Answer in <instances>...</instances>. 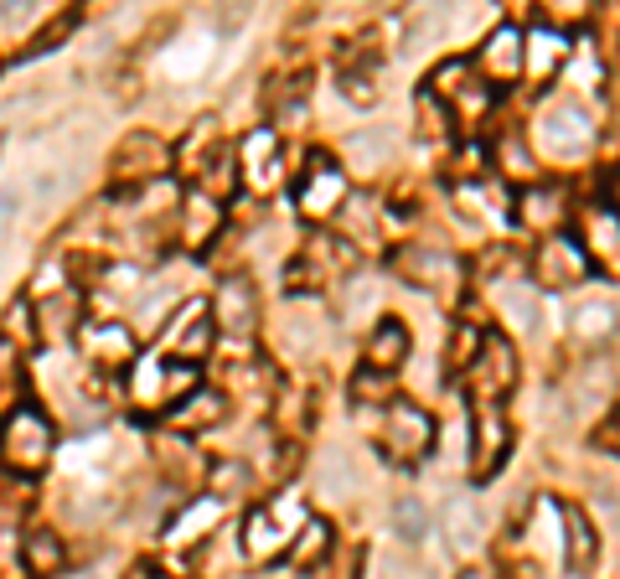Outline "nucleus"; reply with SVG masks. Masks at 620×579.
<instances>
[{"instance_id":"obj_1","label":"nucleus","mask_w":620,"mask_h":579,"mask_svg":"<svg viewBox=\"0 0 620 579\" xmlns=\"http://www.w3.org/2000/svg\"><path fill=\"white\" fill-rule=\"evenodd\" d=\"M424 94L450 114V130L460 140L476 135V124H487L491 103H497V94H491L481 78H476V68H470V57H445L429 78H424Z\"/></svg>"},{"instance_id":"obj_2","label":"nucleus","mask_w":620,"mask_h":579,"mask_svg":"<svg viewBox=\"0 0 620 579\" xmlns=\"http://www.w3.org/2000/svg\"><path fill=\"white\" fill-rule=\"evenodd\" d=\"M52 450H57V425H52L47 409L36 404H17V409L0 419V466L11 477L32 481L52 466Z\"/></svg>"},{"instance_id":"obj_3","label":"nucleus","mask_w":620,"mask_h":579,"mask_svg":"<svg viewBox=\"0 0 620 579\" xmlns=\"http://www.w3.org/2000/svg\"><path fill=\"white\" fill-rule=\"evenodd\" d=\"M347 197H352V182H347V171L336 166L326 151H311V155H305V171L295 176V212H301L305 222L326 228V222H336L341 212H347Z\"/></svg>"},{"instance_id":"obj_4","label":"nucleus","mask_w":620,"mask_h":579,"mask_svg":"<svg viewBox=\"0 0 620 579\" xmlns=\"http://www.w3.org/2000/svg\"><path fill=\"white\" fill-rule=\"evenodd\" d=\"M460 378H466L470 404H507V393L518 389V378H522L512 337H507V331H487V337H481V352L470 358V368Z\"/></svg>"},{"instance_id":"obj_5","label":"nucleus","mask_w":620,"mask_h":579,"mask_svg":"<svg viewBox=\"0 0 620 579\" xmlns=\"http://www.w3.org/2000/svg\"><path fill=\"white\" fill-rule=\"evenodd\" d=\"M378 450H383L393 466H420V460L435 450V419H429L414 398H393V404H383Z\"/></svg>"},{"instance_id":"obj_6","label":"nucleus","mask_w":620,"mask_h":579,"mask_svg":"<svg viewBox=\"0 0 620 579\" xmlns=\"http://www.w3.org/2000/svg\"><path fill=\"white\" fill-rule=\"evenodd\" d=\"M161 176H171V140H161L155 130H130L119 140V151L109 155V187L115 192L155 187Z\"/></svg>"},{"instance_id":"obj_7","label":"nucleus","mask_w":620,"mask_h":579,"mask_svg":"<svg viewBox=\"0 0 620 579\" xmlns=\"http://www.w3.org/2000/svg\"><path fill=\"white\" fill-rule=\"evenodd\" d=\"M476 419H470V481H497L502 466L518 450V425L507 419L502 404H470Z\"/></svg>"},{"instance_id":"obj_8","label":"nucleus","mask_w":620,"mask_h":579,"mask_svg":"<svg viewBox=\"0 0 620 579\" xmlns=\"http://www.w3.org/2000/svg\"><path fill=\"white\" fill-rule=\"evenodd\" d=\"M357 270V243L352 239H341V233H311V243H305L301 254L290 259V270H285V285L295 290V295H305V290H320V285H331L336 274H347Z\"/></svg>"},{"instance_id":"obj_9","label":"nucleus","mask_w":620,"mask_h":579,"mask_svg":"<svg viewBox=\"0 0 620 579\" xmlns=\"http://www.w3.org/2000/svg\"><path fill=\"white\" fill-rule=\"evenodd\" d=\"M259 316H264V306H259V290H253L249 274H228V280L207 295V321H213V331L228 341H249L253 331H259Z\"/></svg>"},{"instance_id":"obj_10","label":"nucleus","mask_w":620,"mask_h":579,"mask_svg":"<svg viewBox=\"0 0 620 579\" xmlns=\"http://www.w3.org/2000/svg\"><path fill=\"white\" fill-rule=\"evenodd\" d=\"M537 145L548 155H558V161L589 155V145H595V120H589V109L579 99L548 103V109L537 114Z\"/></svg>"},{"instance_id":"obj_11","label":"nucleus","mask_w":620,"mask_h":579,"mask_svg":"<svg viewBox=\"0 0 620 579\" xmlns=\"http://www.w3.org/2000/svg\"><path fill=\"white\" fill-rule=\"evenodd\" d=\"M470 68H476V78H481L491 94H497V88H518L522 84V32L512 21H497V26L481 36Z\"/></svg>"},{"instance_id":"obj_12","label":"nucleus","mask_w":620,"mask_h":579,"mask_svg":"<svg viewBox=\"0 0 620 579\" xmlns=\"http://www.w3.org/2000/svg\"><path fill=\"white\" fill-rule=\"evenodd\" d=\"M32 331L42 347H63L84 331V290L78 285H57L32 295Z\"/></svg>"},{"instance_id":"obj_13","label":"nucleus","mask_w":620,"mask_h":579,"mask_svg":"<svg viewBox=\"0 0 620 579\" xmlns=\"http://www.w3.org/2000/svg\"><path fill=\"white\" fill-rule=\"evenodd\" d=\"M533 280L537 290H574L589 280V259L585 249H579V239L574 233H548V239H537L533 249Z\"/></svg>"},{"instance_id":"obj_14","label":"nucleus","mask_w":620,"mask_h":579,"mask_svg":"<svg viewBox=\"0 0 620 579\" xmlns=\"http://www.w3.org/2000/svg\"><path fill=\"white\" fill-rule=\"evenodd\" d=\"M161 347L171 352V362L202 368V358L218 347V331L207 321V301H186V306L166 321V331H161Z\"/></svg>"},{"instance_id":"obj_15","label":"nucleus","mask_w":620,"mask_h":579,"mask_svg":"<svg viewBox=\"0 0 620 579\" xmlns=\"http://www.w3.org/2000/svg\"><path fill=\"white\" fill-rule=\"evenodd\" d=\"M233 161H238V187H253V192H274L285 176V151H280V135L274 130H249V135L233 145Z\"/></svg>"},{"instance_id":"obj_16","label":"nucleus","mask_w":620,"mask_h":579,"mask_svg":"<svg viewBox=\"0 0 620 579\" xmlns=\"http://www.w3.org/2000/svg\"><path fill=\"white\" fill-rule=\"evenodd\" d=\"M222 222H228L222 203H213V197L197 187H186L182 203H176V249H182V254H207V249L218 243Z\"/></svg>"},{"instance_id":"obj_17","label":"nucleus","mask_w":620,"mask_h":579,"mask_svg":"<svg viewBox=\"0 0 620 579\" xmlns=\"http://www.w3.org/2000/svg\"><path fill=\"white\" fill-rule=\"evenodd\" d=\"M78 341H84L88 368L99 373H130V362L140 358V337L124 321H84Z\"/></svg>"},{"instance_id":"obj_18","label":"nucleus","mask_w":620,"mask_h":579,"mask_svg":"<svg viewBox=\"0 0 620 579\" xmlns=\"http://www.w3.org/2000/svg\"><path fill=\"white\" fill-rule=\"evenodd\" d=\"M388 270L420 290H455V280H460L455 254H439V249H424V243H399L388 254Z\"/></svg>"},{"instance_id":"obj_19","label":"nucleus","mask_w":620,"mask_h":579,"mask_svg":"<svg viewBox=\"0 0 620 579\" xmlns=\"http://www.w3.org/2000/svg\"><path fill=\"white\" fill-rule=\"evenodd\" d=\"M569 57V36L564 32H548V26H527L522 32V84L533 88H548Z\"/></svg>"},{"instance_id":"obj_20","label":"nucleus","mask_w":620,"mask_h":579,"mask_svg":"<svg viewBox=\"0 0 620 579\" xmlns=\"http://www.w3.org/2000/svg\"><path fill=\"white\" fill-rule=\"evenodd\" d=\"M409 352H414V337H409V326H403L399 316H383V321L362 337V368H372V373L393 378L403 362H409Z\"/></svg>"},{"instance_id":"obj_21","label":"nucleus","mask_w":620,"mask_h":579,"mask_svg":"<svg viewBox=\"0 0 620 579\" xmlns=\"http://www.w3.org/2000/svg\"><path fill=\"white\" fill-rule=\"evenodd\" d=\"M512 222L522 228H533V233H558V222H564V187L554 182H537V187H522L518 203H512Z\"/></svg>"},{"instance_id":"obj_22","label":"nucleus","mask_w":620,"mask_h":579,"mask_svg":"<svg viewBox=\"0 0 620 579\" xmlns=\"http://www.w3.org/2000/svg\"><path fill=\"white\" fill-rule=\"evenodd\" d=\"M228 409H233V398H228L222 389H213V383H202L192 398H182V404L171 409V429L192 440V435H202V429L222 425V419H228Z\"/></svg>"},{"instance_id":"obj_23","label":"nucleus","mask_w":620,"mask_h":579,"mask_svg":"<svg viewBox=\"0 0 620 579\" xmlns=\"http://www.w3.org/2000/svg\"><path fill=\"white\" fill-rule=\"evenodd\" d=\"M558 517H564V564H569V575H589L595 559H600V533L589 523V512L579 502H564Z\"/></svg>"},{"instance_id":"obj_24","label":"nucleus","mask_w":620,"mask_h":579,"mask_svg":"<svg viewBox=\"0 0 620 579\" xmlns=\"http://www.w3.org/2000/svg\"><path fill=\"white\" fill-rule=\"evenodd\" d=\"M285 544L290 533L280 523V507H249V517H243V554H249V564L285 559Z\"/></svg>"},{"instance_id":"obj_25","label":"nucleus","mask_w":620,"mask_h":579,"mask_svg":"<svg viewBox=\"0 0 620 579\" xmlns=\"http://www.w3.org/2000/svg\"><path fill=\"white\" fill-rule=\"evenodd\" d=\"M491 171H502L512 187H537V182H543V161H537L527 135H497L491 140Z\"/></svg>"},{"instance_id":"obj_26","label":"nucleus","mask_w":620,"mask_h":579,"mask_svg":"<svg viewBox=\"0 0 620 579\" xmlns=\"http://www.w3.org/2000/svg\"><path fill=\"white\" fill-rule=\"evenodd\" d=\"M218 145H222L218 120H213V114H202V120L186 130L182 145H171V171H176V176H186V187H192V182H197V171L218 155Z\"/></svg>"},{"instance_id":"obj_27","label":"nucleus","mask_w":620,"mask_h":579,"mask_svg":"<svg viewBox=\"0 0 620 579\" xmlns=\"http://www.w3.org/2000/svg\"><path fill=\"white\" fill-rule=\"evenodd\" d=\"M336 548V528L326 523V517H301V528L290 533L285 544V559L301 569V575H311V569H320V564L331 559Z\"/></svg>"},{"instance_id":"obj_28","label":"nucleus","mask_w":620,"mask_h":579,"mask_svg":"<svg viewBox=\"0 0 620 579\" xmlns=\"http://www.w3.org/2000/svg\"><path fill=\"white\" fill-rule=\"evenodd\" d=\"M579 239V249H585V259H589V270L600 264L610 280H616V264H620V239H616V212H600V207H589L585 212V228L574 233Z\"/></svg>"},{"instance_id":"obj_29","label":"nucleus","mask_w":620,"mask_h":579,"mask_svg":"<svg viewBox=\"0 0 620 579\" xmlns=\"http://www.w3.org/2000/svg\"><path fill=\"white\" fill-rule=\"evenodd\" d=\"M155 460H161V471H166V481H176V487H197L202 477H207V466H202L197 445L186 440V435H155Z\"/></svg>"},{"instance_id":"obj_30","label":"nucleus","mask_w":620,"mask_h":579,"mask_svg":"<svg viewBox=\"0 0 620 579\" xmlns=\"http://www.w3.org/2000/svg\"><path fill=\"white\" fill-rule=\"evenodd\" d=\"M63 564H67V548H63V538H57L52 528H36V533H26V538H21V569H26V575L52 579Z\"/></svg>"},{"instance_id":"obj_31","label":"nucleus","mask_w":620,"mask_h":579,"mask_svg":"<svg viewBox=\"0 0 620 579\" xmlns=\"http://www.w3.org/2000/svg\"><path fill=\"white\" fill-rule=\"evenodd\" d=\"M439 523H445V538H450L455 554H476V544H481V512H476L470 496H450Z\"/></svg>"},{"instance_id":"obj_32","label":"nucleus","mask_w":620,"mask_h":579,"mask_svg":"<svg viewBox=\"0 0 620 579\" xmlns=\"http://www.w3.org/2000/svg\"><path fill=\"white\" fill-rule=\"evenodd\" d=\"M202 481H207V496H213V502H243V496L253 492L249 460H213Z\"/></svg>"},{"instance_id":"obj_33","label":"nucleus","mask_w":620,"mask_h":579,"mask_svg":"<svg viewBox=\"0 0 620 579\" xmlns=\"http://www.w3.org/2000/svg\"><path fill=\"white\" fill-rule=\"evenodd\" d=\"M192 187H197V192H207L213 203H222V207H228V197H233V192H238V161H233V145H228V140H222V145H218V155H213V161H207V166L197 171V182H192Z\"/></svg>"},{"instance_id":"obj_34","label":"nucleus","mask_w":620,"mask_h":579,"mask_svg":"<svg viewBox=\"0 0 620 579\" xmlns=\"http://www.w3.org/2000/svg\"><path fill=\"white\" fill-rule=\"evenodd\" d=\"M21 393H26V362H21V352L11 341L0 337V419L17 409V404H26Z\"/></svg>"},{"instance_id":"obj_35","label":"nucleus","mask_w":620,"mask_h":579,"mask_svg":"<svg viewBox=\"0 0 620 579\" xmlns=\"http://www.w3.org/2000/svg\"><path fill=\"white\" fill-rule=\"evenodd\" d=\"M491 171V145L487 140H460V151H455V161H450V182L455 187H466V182H481Z\"/></svg>"},{"instance_id":"obj_36","label":"nucleus","mask_w":620,"mask_h":579,"mask_svg":"<svg viewBox=\"0 0 620 579\" xmlns=\"http://www.w3.org/2000/svg\"><path fill=\"white\" fill-rule=\"evenodd\" d=\"M130 404L134 409H166V398H161V368L155 362H130Z\"/></svg>"},{"instance_id":"obj_37","label":"nucleus","mask_w":620,"mask_h":579,"mask_svg":"<svg viewBox=\"0 0 620 579\" xmlns=\"http://www.w3.org/2000/svg\"><path fill=\"white\" fill-rule=\"evenodd\" d=\"M481 337H487V331H481L476 321H455V326H450V347H445V368H450L455 378L466 373L470 358L481 352Z\"/></svg>"},{"instance_id":"obj_38","label":"nucleus","mask_w":620,"mask_h":579,"mask_svg":"<svg viewBox=\"0 0 620 579\" xmlns=\"http://www.w3.org/2000/svg\"><path fill=\"white\" fill-rule=\"evenodd\" d=\"M202 389V368H186V362H166L161 368V398H166V414L182 404V398H192V393Z\"/></svg>"},{"instance_id":"obj_39","label":"nucleus","mask_w":620,"mask_h":579,"mask_svg":"<svg viewBox=\"0 0 620 579\" xmlns=\"http://www.w3.org/2000/svg\"><path fill=\"white\" fill-rule=\"evenodd\" d=\"M78 21H84V11H78V6H73V11H57V17H47V26H42V32H36L21 52H26V57H42V52H52L57 42H67Z\"/></svg>"},{"instance_id":"obj_40","label":"nucleus","mask_w":620,"mask_h":579,"mask_svg":"<svg viewBox=\"0 0 620 579\" xmlns=\"http://www.w3.org/2000/svg\"><path fill=\"white\" fill-rule=\"evenodd\" d=\"M393 528H399L403 544H420L424 533H429V512H424V502L399 496V502H393Z\"/></svg>"},{"instance_id":"obj_41","label":"nucleus","mask_w":620,"mask_h":579,"mask_svg":"<svg viewBox=\"0 0 620 579\" xmlns=\"http://www.w3.org/2000/svg\"><path fill=\"white\" fill-rule=\"evenodd\" d=\"M393 378L388 373H372V368H357L352 373V404H393Z\"/></svg>"},{"instance_id":"obj_42","label":"nucleus","mask_w":620,"mask_h":579,"mask_svg":"<svg viewBox=\"0 0 620 579\" xmlns=\"http://www.w3.org/2000/svg\"><path fill=\"white\" fill-rule=\"evenodd\" d=\"M0 337L11 341V347H32L36 341V331H32V301H11L6 306V316H0Z\"/></svg>"},{"instance_id":"obj_43","label":"nucleus","mask_w":620,"mask_h":579,"mask_svg":"<svg viewBox=\"0 0 620 579\" xmlns=\"http://www.w3.org/2000/svg\"><path fill=\"white\" fill-rule=\"evenodd\" d=\"M414 109H420V135H455L450 114H445V109H439V103L429 99L424 88H420V103H414Z\"/></svg>"},{"instance_id":"obj_44","label":"nucleus","mask_w":620,"mask_h":579,"mask_svg":"<svg viewBox=\"0 0 620 579\" xmlns=\"http://www.w3.org/2000/svg\"><path fill=\"white\" fill-rule=\"evenodd\" d=\"M589 440H595V450H605V456H620V414H616V409L605 414L600 429H595Z\"/></svg>"},{"instance_id":"obj_45","label":"nucleus","mask_w":620,"mask_h":579,"mask_svg":"<svg viewBox=\"0 0 620 579\" xmlns=\"http://www.w3.org/2000/svg\"><path fill=\"white\" fill-rule=\"evenodd\" d=\"M341 94L357 103H372L378 94H372V73H341Z\"/></svg>"},{"instance_id":"obj_46","label":"nucleus","mask_w":620,"mask_h":579,"mask_svg":"<svg viewBox=\"0 0 620 579\" xmlns=\"http://www.w3.org/2000/svg\"><path fill=\"white\" fill-rule=\"evenodd\" d=\"M301 471V440H285L280 445V460H274V481H290Z\"/></svg>"},{"instance_id":"obj_47","label":"nucleus","mask_w":620,"mask_h":579,"mask_svg":"<svg viewBox=\"0 0 620 579\" xmlns=\"http://www.w3.org/2000/svg\"><path fill=\"white\" fill-rule=\"evenodd\" d=\"M455 579H497V575H491L487 564H470V569H460V575H455Z\"/></svg>"}]
</instances>
